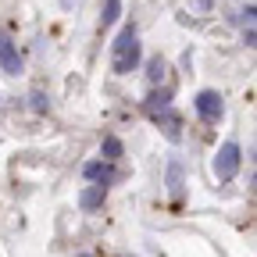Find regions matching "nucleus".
<instances>
[{"label":"nucleus","instance_id":"obj_7","mask_svg":"<svg viewBox=\"0 0 257 257\" xmlns=\"http://www.w3.org/2000/svg\"><path fill=\"white\" fill-rule=\"evenodd\" d=\"M168 193L172 197H182V168L175 165V161L168 165Z\"/></svg>","mask_w":257,"mask_h":257},{"label":"nucleus","instance_id":"obj_6","mask_svg":"<svg viewBox=\"0 0 257 257\" xmlns=\"http://www.w3.org/2000/svg\"><path fill=\"white\" fill-rule=\"evenodd\" d=\"M104 189H107V186H93V189H86L82 197H79V204H82L86 211H93V207H100V204H104Z\"/></svg>","mask_w":257,"mask_h":257},{"label":"nucleus","instance_id":"obj_4","mask_svg":"<svg viewBox=\"0 0 257 257\" xmlns=\"http://www.w3.org/2000/svg\"><path fill=\"white\" fill-rule=\"evenodd\" d=\"M82 175H86V179H93L96 186H107V182H114V179H118V172H114L111 165H104V161H89V165L82 168Z\"/></svg>","mask_w":257,"mask_h":257},{"label":"nucleus","instance_id":"obj_10","mask_svg":"<svg viewBox=\"0 0 257 257\" xmlns=\"http://www.w3.org/2000/svg\"><path fill=\"white\" fill-rule=\"evenodd\" d=\"M147 107H150V111L168 107V93H150V96H147Z\"/></svg>","mask_w":257,"mask_h":257},{"label":"nucleus","instance_id":"obj_8","mask_svg":"<svg viewBox=\"0 0 257 257\" xmlns=\"http://www.w3.org/2000/svg\"><path fill=\"white\" fill-rule=\"evenodd\" d=\"M104 157H107V161L121 157V140H118V136H107V140H104Z\"/></svg>","mask_w":257,"mask_h":257},{"label":"nucleus","instance_id":"obj_2","mask_svg":"<svg viewBox=\"0 0 257 257\" xmlns=\"http://www.w3.org/2000/svg\"><path fill=\"white\" fill-rule=\"evenodd\" d=\"M236 168H239V143L229 140V143H221V150H218V157H214V175H218L221 182H229V179L236 175Z\"/></svg>","mask_w":257,"mask_h":257},{"label":"nucleus","instance_id":"obj_13","mask_svg":"<svg viewBox=\"0 0 257 257\" xmlns=\"http://www.w3.org/2000/svg\"><path fill=\"white\" fill-rule=\"evenodd\" d=\"M253 182H257V179H253Z\"/></svg>","mask_w":257,"mask_h":257},{"label":"nucleus","instance_id":"obj_1","mask_svg":"<svg viewBox=\"0 0 257 257\" xmlns=\"http://www.w3.org/2000/svg\"><path fill=\"white\" fill-rule=\"evenodd\" d=\"M111 64H114L118 75L133 72L136 64H140V40H136V29H133V25L121 29V36L114 40V57H111Z\"/></svg>","mask_w":257,"mask_h":257},{"label":"nucleus","instance_id":"obj_12","mask_svg":"<svg viewBox=\"0 0 257 257\" xmlns=\"http://www.w3.org/2000/svg\"><path fill=\"white\" fill-rule=\"evenodd\" d=\"M239 15H243V18H246V22H257V4H250V8H243V11H239Z\"/></svg>","mask_w":257,"mask_h":257},{"label":"nucleus","instance_id":"obj_11","mask_svg":"<svg viewBox=\"0 0 257 257\" xmlns=\"http://www.w3.org/2000/svg\"><path fill=\"white\" fill-rule=\"evenodd\" d=\"M118 11H121V0H107V15H104V22H114Z\"/></svg>","mask_w":257,"mask_h":257},{"label":"nucleus","instance_id":"obj_5","mask_svg":"<svg viewBox=\"0 0 257 257\" xmlns=\"http://www.w3.org/2000/svg\"><path fill=\"white\" fill-rule=\"evenodd\" d=\"M0 64H4V72L8 75H18L22 72V61H18V50L8 43V40H0Z\"/></svg>","mask_w":257,"mask_h":257},{"label":"nucleus","instance_id":"obj_3","mask_svg":"<svg viewBox=\"0 0 257 257\" xmlns=\"http://www.w3.org/2000/svg\"><path fill=\"white\" fill-rule=\"evenodd\" d=\"M197 114L204 118V121H218L221 118V96L214 93V89H204V93H197Z\"/></svg>","mask_w":257,"mask_h":257},{"label":"nucleus","instance_id":"obj_9","mask_svg":"<svg viewBox=\"0 0 257 257\" xmlns=\"http://www.w3.org/2000/svg\"><path fill=\"white\" fill-rule=\"evenodd\" d=\"M147 75H150V82H161V79H165V61H161V57H154Z\"/></svg>","mask_w":257,"mask_h":257}]
</instances>
